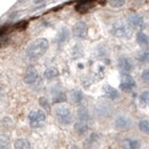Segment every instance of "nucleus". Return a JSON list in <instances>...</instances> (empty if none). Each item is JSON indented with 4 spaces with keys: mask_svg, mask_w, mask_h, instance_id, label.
<instances>
[{
    "mask_svg": "<svg viewBox=\"0 0 149 149\" xmlns=\"http://www.w3.org/2000/svg\"><path fill=\"white\" fill-rule=\"evenodd\" d=\"M48 40L45 38H38L36 40H33L26 48L25 54L29 58H39L40 56H42L48 49Z\"/></svg>",
    "mask_w": 149,
    "mask_h": 149,
    "instance_id": "nucleus-1",
    "label": "nucleus"
},
{
    "mask_svg": "<svg viewBox=\"0 0 149 149\" xmlns=\"http://www.w3.org/2000/svg\"><path fill=\"white\" fill-rule=\"evenodd\" d=\"M55 116L57 118V120L63 124V125H69L72 123V112L71 110L67 107V106H63V104H60L58 107L55 108Z\"/></svg>",
    "mask_w": 149,
    "mask_h": 149,
    "instance_id": "nucleus-2",
    "label": "nucleus"
},
{
    "mask_svg": "<svg viewBox=\"0 0 149 149\" xmlns=\"http://www.w3.org/2000/svg\"><path fill=\"white\" fill-rule=\"evenodd\" d=\"M29 118V123H30V126L33 127V129H38V127H41L44 125V123L46 122V112L41 109H37V110H32V111L29 113L28 116Z\"/></svg>",
    "mask_w": 149,
    "mask_h": 149,
    "instance_id": "nucleus-3",
    "label": "nucleus"
},
{
    "mask_svg": "<svg viewBox=\"0 0 149 149\" xmlns=\"http://www.w3.org/2000/svg\"><path fill=\"white\" fill-rule=\"evenodd\" d=\"M111 33L118 38H130L131 30L124 22H116L111 25Z\"/></svg>",
    "mask_w": 149,
    "mask_h": 149,
    "instance_id": "nucleus-4",
    "label": "nucleus"
},
{
    "mask_svg": "<svg viewBox=\"0 0 149 149\" xmlns=\"http://www.w3.org/2000/svg\"><path fill=\"white\" fill-rule=\"evenodd\" d=\"M115 127L119 131H129L132 129V119H131L129 116L126 115H118L116 118H115Z\"/></svg>",
    "mask_w": 149,
    "mask_h": 149,
    "instance_id": "nucleus-5",
    "label": "nucleus"
},
{
    "mask_svg": "<svg viewBox=\"0 0 149 149\" xmlns=\"http://www.w3.org/2000/svg\"><path fill=\"white\" fill-rule=\"evenodd\" d=\"M87 32H88V26L85 22L83 21H79L72 26V33H74V37L77 38H85L87 36Z\"/></svg>",
    "mask_w": 149,
    "mask_h": 149,
    "instance_id": "nucleus-6",
    "label": "nucleus"
},
{
    "mask_svg": "<svg viewBox=\"0 0 149 149\" xmlns=\"http://www.w3.org/2000/svg\"><path fill=\"white\" fill-rule=\"evenodd\" d=\"M118 67H119L120 71L123 74H125V76H130V74L133 70L132 61H131L130 58H127V57H124V56L118 60Z\"/></svg>",
    "mask_w": 149,
    "mask_h": 149,
    "instance_id": "nucleus-7",
    "label": "nucleus"
},
{
    "mask_svg": "<svg viewBox=\"0 0 149 149\" xmlns=\"http://www.w3.org/2000/svg\"><path fill=\"white\" fill-rule=\"evenodd\" d=\"M127 23L130 26L134 28V29H141V28H143L145 21H143V17L139 14H131L127 17Z\"/></svg>",
    "mask_w": 149,
    "mask_h": 149,
    "instance_id": "nucleus-8",
    "label": "nucleus"
},
{
    "mask_svg": "<svg viewBox=\"0 0 149 149\" xmlns=\"http://www.w3.org/2000/svg\"><path fill=\"white\" fill-rule=\"evenodd\" d=\"M134 87H135V80L131 76H124L119 84V88L124 92H131Z\"/></svg>",
    "mask_w": 149,
    "mask_h": 149,
    "instance_id": "nucleus-9",
    "label": "nucleus"
},
{
    "mask_svg": "<svg viewBox=\"0 0 149 149\" xmlns=\"http://www.w3.org/2000/svg\"><path fill=\"white\" fill-rule=\"evenodd\" d=\"M38 71L35 67H29L24 72V81L26 84H35L38 80Z\"/></svg>",
    "mask_w": 149,
    "mask_h": 149,
    "instance_id": "nucleus-10",
    "label": "nucleus"
},
{
    "mask_svg": "<svg viewBox=\"0 0 149 149\" xmlns=\"http://www.w3.org/2000/svg\"><path fill=\"white\" fill-rule=\"evenodd\" d=\"M51 93H52V102L53 103H60L61 104V103L67 101V96L61 88H53L51 91Z\"/></svg>",
    "mask_w": 149,
    "mask_h": 149,
    "instance_id": "nucleus-11",
    "label": "nucleus"
},
{
    "mask_svg": "<svg viewBox=\"0 0 149 149\" xmlns=\"http://www.w3.org/2000/svg\"><path fill=\"white\" fill-rule=\"evenodd\" d=\"M95 5L93 1H80L74 6V9L79 13V14H85L87 13L90 9H92Z\"/></svg>",
    "mask_w": 149,
    "mask_h": 149,
    "instance_id": "nucleus-12",
    "label": "nucleus"
},
{
    "mask_svg": "<svg viewBox=\"0 0 149 149\" xmlns=\"http://www.w3.org/2000/svg\"><path fill=\"white\" fill-rule=\"evenodd\" d=\"M103 92H104V95L107 99L109 100H117L119 97V92L117 88L112 87L111 85H106L103 87Z\"/></svg>",
    "mask_w": 149,
    "mask_h": 149,
    "instance_id": "nucleus-13",
    "label": "nucleus"
},
{
    "mask_svg": "<svg viewBox=\"0 0 149 149\" xmlns=\"http://www.w3.org/2000/svg\"><path fill=\"white\" fill-rule=\"evenodd\" d=\"M77 116H78L79 122L85 123V124H87V122L92 119V117H91V115H90L88 110H87L86 108H84V107L78 108V110H77Z\"/></svg>",
    "mask_w": 149,
    "mask_h": 149,
    "instance_id": "nucleus-14",
    "label": "nucleus"
},
{
    "mask_svg": "<svg viewBox=\"0 0 149 149\" xmlns=\"http://www.w3.org/2000/svg\"><path fill=\"white\" fill-rule=\"evenodd\" d=\"M96 110L99 111L100 115H102V116H108L111 112V106L109 103L104 102V101H100L96 104Z\"/></svg>",
    "mask_w": 149,
    "mask_h": 149,
    "instance_id": "nucleus-15",
    "label": "nucleus"
},
{
    "mask_svg": "<svg viewBox=\"0 0 149 149\" xmlns=\"http://www.w3.org/2000/svg\"><path fill=\"white\" fill-rule=\"evenodd\" d=\"M14 149H32V146L29 140L19 138L14 141Z\"/></svg>",
    "mask_w": 149,
    "mask_h": 149,
    "instance_id": "nucleus-16",
    "label": "nucleus"
},
{
    "mask_svg": "<svg viewBox=\"0 0 149 149\" xmlns=\"http://www.w3.org/2000/svg\"><path fill=\"white\" fill-rule=\"evenodd\" d=\"M135 40H136L138 45L141 47H148L149 46V37L143 32H138Z\"/></svg>",
    "mask_w": 149,
    "mask_h": 149,
    "instance_id": "nucleus-17",
    "label": "nucleus"
},
{
    "mask_svg": "<svg viewBox=\"0 0 149 149\" xmlns=\"http://www.w3.org/2000/svg\"><path fill=\"white\" fill-rule=\"evenodd\" d=\"M70 99L72 100V102L76 104H80L83 102V99H84V95L83 93L79 91V90H72L70 92Z\"/></svg>",
    "mask_w": 149,
    "mask_h": 149,
    "instance_id": "nucleus-18",
    "label": "nucleus"
},
{
    "mask_svg": "<svg viewBox=\"0 0 149 149\" xmlns=\"http://www.w3.org/2000/svg\"><path fill=\"white\" fill-rule=\"evenodd\" d=\"M124 143L126 145L127 149H140L141 148V143L139 140L136 139H127L124 141Z\"/></svg>",
    "mask_w": 149,
    "mask_h": 149,
    "instance_id": "nucleus-19",
    "label": "nucleus"
},
{
    "mask_svg": "<svg viewBox=\"0 0 149 149\" xmlns=\"http://www.w3.org/2000/svg\"><path fill=\"white\" fill-rule=\"evenodd\" d=\"M57 76H58V71H57V69L53 68V67L47 68V69L45 70V72H44V77H45L46 79H54Z\"/></svg>",
    "mask_w": 149,
    "mask_h": 149,
    "instance_id": "nucleus-20",
    "label": "nucleus"
},
{
    "mask_svg": "<svg viewBox=\"0 0 149 149\" xmlns=\"http://www.w3.org/2000/svg\"><path fill=\"white\" fill-rule=\"evenodd\" d=\"M74 130L78 134H85L87 131H88V125L85 124V123H81V122H78L74 124Z\"/></svg>",
    "mask_w": 149,
    "mask_h": 149,
    "instance_id": "nucleus-21",
    "label": "nucleus"
},
{
    "mask_svg": "<svg viewBox=\"0 0 149 149\" xmlns=\"http://www.w3.org/2000/svg\"><path fill=\"white\" fill-rule=\"evenodd\" d=\"M139 102L141 106L146 107V106H149V92L148 91H145L139 95Z\"/></svg>",
    "mask_w": 149,
    "mask_h": 149,
    "instance_id": "nucleus-22",
    "label": "nucleus"
},
{
    "mask_svg": "<svg viewBox=\"0 0 149 149\" xmlns=\"http://www.w3.org/2000/svg\"><path fill=\"white\" fill-rule=\"evenodd\" d=\"M138 126H139V130L141 131V132H143V133H146V134L149 135V120H147V119H141L139 122Z\"/></svg>",
    "mask_w": 149,
    "mask_h": 149,
    "instance_id": "nucleus-23",
    "label": "nucleus"
},
{
    "mask_svg": "<svg viewBox=\"0 0 149 149\" xmlns=\"http://www.w3.org/2000/svg\"><path fill=\"white\" fill-rule=\"evenodd\" d=\"M69 33H70V31H69L67 28H63V29L60 31L58 36H57V41H58V42L65 41V40L69 38Z\"/></svg>",
    "mask_w": 149,
    "mask_h": 149,
    "instance_id": "nucleus-24",
    "label": "nucleus"
},
{
    "mask_svg": "<svg viewBox=\"0 0 149 149\" xmlns=\"http://www.w3.org/2000/svg\"><path fill=\"white\" fill-rule=\"evenodd\" d=\"M138 60L142 63H149V52H141L138 55Z\"/></svg>",
    "mask_w": 149,
    "mask_h": 149,
    "instance_id": "nucleus-25",
    "label": "nucleus"
},
{
    "mask_svg": "<svg viewBox=\"0 0 149 149\" xmlns=\"http://www.w3.org/2000/svg\"><path fill=\"white\" fill-rule=\"evenodd\" d=\"M39 103H40V106H41L44 109H46V110H49L51 103H49V101L47 100V97H45V96H41V97L39 99Z\"/></svg>",
    "mask_w": 149,
    "mask_h": 149,
    "instance_id": "nucleus-26",
    "label": "nucleus"
},
{
    "mask_svg": "<svg viewBox=\"0 0 149 149\" xmlns=\"http://www.w3.org/2000/svg\"><path fill=\"white\" fill-rule=\"evenodd\" d=\"M109 5L112 8H120V7H123L125 5V1L124 0H116V1L111 0V1H109Z\"/></svg>",
    "mask_w": 149,
    "mask_h": 149,
    "instance_id": "nucleus-27",
    "label": "nucleus"
},
{
    "mask_svg": "<svg viewBox=\"0 0 149 149\" xmlns=\"http://www.w3.org/2000/svg\"><path fill=\"white\" fill-rule=\"evenodd\" d=\"M141 79L143 83H149V69H146L141 74Z\"/></svg>",
    "mask_w": 149,
    "mask_h": 149,
    "instance_id": "nucleus-28",
    "label": "nucleus"
},
{
    "mask_svg": "<svg viewBox=\"0 0 149 149\" xmlns=\"http://www.w3.org/2000/svg\"><path fill=\"white\" fill-rule=\"evenodd\" d=\"M1 149H8V148H7V147L5 148V146H3V145H1Z\"/></svg>",
    "mask_w": 149,
    "mask_h": 149,
    "instance_id": "nucleus-29",
    "label": "nucleus"
}]
</instances>
